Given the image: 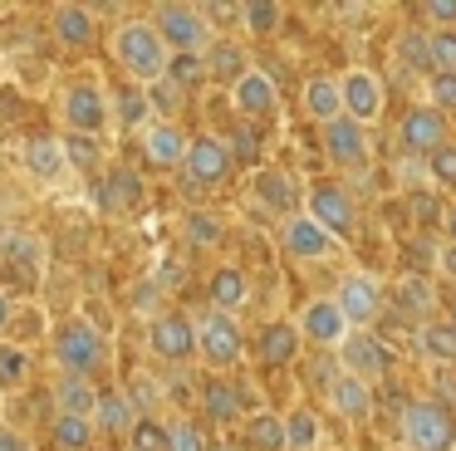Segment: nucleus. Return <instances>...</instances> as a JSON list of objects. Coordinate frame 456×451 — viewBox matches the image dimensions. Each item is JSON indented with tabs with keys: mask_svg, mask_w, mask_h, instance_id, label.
I'll return each instance as SVG.
<instances>
[{
	"mask_svg": "<svg viewBox=\"0 0 456 451\" xmlns=\"http://www.w3.org/2000/svg\"><path fill=\"white\" fill-rule=\"evenodd\" d=\"M11 319H15V299L0 290V329H11Z\"/></svg>",
	"mask_w": 456,
	"mask_h": 451,
	"instance_id": "obj_57",
	"label": "nucleus"
},
{
	"mask_svg": "<svg viewBox=\"0 0 456 451\" xmlns=\"http://www.w3.org/2000/svg\"><path fill=\"white\" fill-rule=\"evenodd\" d=\"M133 451H138V447H133Z\"/></svg>",
	"mask_w": 456,
	"mask_h": 451,
	"instance_id": "obj_62",
	"label": "nucleus"
},
{
	"mask_svg": "<svg viewBox=\"0 0 456 451\" xmlns=\"http://www.w3.org/2000/svg\"><path fill=\"white\" fill-rule=\"evenodd\" d=\"M432 74H456V29H432Z\"/></svg>",
	"mask_w": 456,
	"mask_h": 451,
	"instance_id": "obj_44",
	"label": "nucleus"
},
{
	"mask_svg": "<svg viewBox=\"0 0 456 451\" xmlns=\"http://www.w3.org/2000/svg\"><path fill=\"white\" fill-rule=\"evenodd\" d=\"M152 25L158 35L167 39L172 54H207V39H211V25L201 15V5H158L152 10Z\"/></svg>",
	"mask_w": 456,
	"mask_h": 451,
	"instance_id": "obj_5",
	"label": "nucleus"
},
{
	"mask_svg": "<svg viewBox=\"0 0 456 451\" xmlns=\"http://www.w3.org/2000/svg\"><path fill=\"white\" fill-rule=\"evenodd\" d=\"M187 182L191 186H226L231 172H236V157L221 137H191V152H187Z\"/></svg>",
	"mask_w": 456,
	"mask_h": 451,
	"instance_id": "obj_13",
	"label": "nucleus"
},
{
	"mask_svg": "<svg viewBox=\"0 0 456 451\" xmlns=\"http://www.w3.org/2000/svg\"><path fill=\"white\" fill-rule=\"evenodd\" d=\"M338 88H344V118H354V123H363V127L383 118L387 88L373 69H348V74L338 78Z\"/></svg>",
	"mask_w": 456,
	"mask_h": 451,
	"instance_id": "obj_12",
	"label": "nucleus"
},
{
	"mask_svg": "<svg viewBox=\"0 0 456 451\" xmlns=\"http://www.w3.org/2000/svg\"><path fill=\"white\" fill-rule=\"evenodd\" d=\"M231 103H236V113H246V118H265V113H275V84H270V74L250 69V74L240 78L236 88H231Z\"/></svg>",
	"mask_w": 456,
	"mask_h": 451,
	"instance_id": "obj_24",
	"label": "nucleus"
},
{
	"mask_svg": "<svg viewBox=\"0 0 456 451\" xmlns=\"http://www.w3.org/2000/svg\"><path fill=\"white\" fill-rule=\"evenodd\" d=\"M0 250H5V265H20V270H25V284H40L45 260H50V250H45V241H40V235L15 231L11 241L0 245Z\"/></svg>",
	"mask_w": 456,
	"mask_h": 451,
	"instance_id": "obj_27",
	"label": "nucleus"
},
{
	"mask_svg": "<svg viewBox=\"0 0 456 451\" xmlns=\"http://www.w3.org/2000/svg\"><path fill=\"white\" fill-rule=\"evenodd\" d=\"M305 216H314V221L324 226L329 235H334V241H344V235H354V221H358V211H354V201H348V192H344V186H334V182H319V186H309Z\"/></svg>",
	"mask_w": 456,
	"mask_h": 451,
	"instance_id": "obj_15",
	"label": "nucleus"
},
{
	"mask_svg": "<svg viewBox=\"0 0 456 451\" xmlns=\"http://www.w3.org/2000/svg\"><path fill=\"white\" fill-rule=\"evenodd\" d=\"M427 182L432 186H456V143L436 147V152L427 157Z\"/></svg>",
	"mask_w": 456,
	"mask_h": 451,
	"instance_id": "obj_43",
	"label": "nucleus"
},
{
	"mask_svg": "<svg viewBox=\"0 0 456 451\" xmlns=\"http://www.w3.org/2000/svg\"><path fill=\"white\" fill-rule=\"evenodd\" d=\"M113 113H118L123 127H138V133H148V127H152V98H148V88L128 84L118 98H113Z\"/></svg>",
	"mask_w": 456,
	"mask_h": 451,
	"instance_id": "obj_33",
	"label": "nucleus"
},
{
	"mask_svg": "<svg viewBox=\"0 0 456 451\" xmlns=\"http://www.w3.org/2000/svg\"><path fill=\"white\" fill-rule=\"evenodd\" d=\"M285 437H289V451H319V417L309 407H295L285 417Z\"/></svg>",
	"mask_w": 456,
	"mask_h": 451,
	"instance_id": "obj_37",
	"label": "nucleus"
},
{
	"mask_svg": "<svg viewBox=\"0 0 456 451\" xmlns=\"http://www.w3.org/2000/svg\"><path fill=\"white\" fill-rule=\"evenodd\" d=\"M280 245H285L289 260H324V255L338 250V241L314 221V216H289V221L280 226Z\"/></svg>",
	"mask_w": 456,
	"mask_h": 451,
	"instance_id": "obj_17",
	"label": "nucleus"
},
{
	"mask_svg": "<svg viewBox=\"0 0 456 451\" xmlns=\"http://www.w3.org/2000/svg\"><path fill=\"white\" fill-rule=\"evenodd\" d=\"M99 402H103V392L94 388V378L64 373V378L54 382V417H94L99 422Z\"/></svg>",
	"mask_w": 456,
	"mask_h": 451,
	"instance_id": "obj_20",
	"label": "nucleus"
},
{
	"mask_svg": "<svg viewBox=\"0 0 456 451\" xmlns=\"http://www.w3.org/2000/svg\"><path fill=\"white\" fill-rule=\"evenodd\" d=\"M446 241H456V206L446 211Z\"/></svg>",
	"mask_w": 456,
	"mask_h": 451,
	"instance_id": "obj_59",
	"label": "nucleus"
},
{
	"mask_svg": "<svg viewBox=\"0 0 456 451\" xmlns=\"http://www.w3.org/2000/svg\"><path fill=\"white\" fill-rule=\"evenodd\" d=\"M0 265H5V250H0Z\"/></svg>",
	"mask_w": 456,
	"mask_h": 451,
	"instance_id": "obj_61",
	"label": "nucleus"
},
{
	"mask_svg": "<svg viewBox=\"0 0 456 451\" xmlns=\"http://www.w3.org/2000/svg\"><path fill=\"white\" fill-rule=\"evenodd\" d=\"M138 407L128 402V392L123 388H109L103 392V402H99V431L103 437H133L138 431Z\"/></svg>",
	"mask_w": 456,
	"mask_h": 451,
	"instance_id": "obj_28",
	"label": "nucleus"
},
{
	"mask_svg": "<svg viewBox=\"0 0 456 451\" xmlns=\"http://www.w3.org/2000/svg\"><path fill=\"white\" fill-rule=\"evenodd\" d=\"M207 294H211V309H221V314H236L240 304L250 299V290H246V275H240L236 265H221V270H211V284H207Z\"/></svg>",
	"mask_w": 456,
	"mask_h": 451,
	"instance_id": "obj_30",
	"label": "nucleus"
},
{
	"mask_svg": "<svg viewBox=\"0 0 456 451\" xmlns=\"http://www.w3.org/2000/svg\"><path fill=\"white\" fill-rule=\"evenodd\" d=\"M329 402L338 407V417H348V422H368L373 417V382H363V378H338V388L329 392Z\"/></svg>",
	"mask_w": 456,
	"mask_h": 451,
	"instance_id": "obj_29",
	"label": "nucleus"
},
{
	"mask_svg": "<svg viewBox=\"0 0 456 451\" xmlns=\"http://www.w3.org/2000/svg\"><path fill=\"white\" fill-rule=\"evenodd\" d=\"M25 378H30V353L20 343H0V392L20 388Z\"/></svg>",
	"mask_w": 456,
	"mask_h": 451,
	"instance_id": "obj_39",
	"label": "nucleus"
},
{
	"mask_svg": "<svg viewBox=\"0 0 456 451\" xmlns=\"http://www.w3.org/2000/svg\"><path fill=\"white\" fill-rule=\"evenodd\" d=\"M299 333H305V343H314L319 353H338L344 339L354 333V324H348L344 304H338L334 294H324V299L305 304V314H299Z\"/></svg>",
	"mask_w": 456,
	"mask_h": 451,
	"instance_id": "obj_9",
	"label": "nucleus"
},
{
	"mask_svg": "<svg viewBox=\"0 0 456 451\" xmlns=\"http://www.w3.org/2000/svg\"><path fill=\"white\" fill-rule=\"evenodd\" d=\"M187 235H191V245H221V221L216 216H191L187 221Z\"/></svg>",
	"mask_w": 456,
	"mask_h": 451,
	"instance_id": "obj_50",
	"label": "nucleus"
},
{
	"mask_svg": "<svg viewBox=\"0 0 456 451\" xmlns=\"http://www.w3.org/2000/svg\"><path fill=\"white\" fill-rule=\"evenodd\" d=\"M0 451H35V441L15 422H0Z\"/></svg>",
	"mask_w": 456,
	"mask_h": 451,
	"instance_id": "obj_55",
	"label": "nucleus"
},
{
	"mask_svg": "<svg viewBox=\"0 0 456 451\" xmlns=\"http://www.w3.org/2000/svg\"><path fill=\"white\" fill-rule=\"evenodd\" d=\"M50 431H54V447H60V451H89L99 422H94V417H54Z\"/></svg>",
	"mask_w": 456,
	"mask_h": 451,
	"instance_id": "obj_36",
	"label": "nucleus"
},
{
	"mask_svg": "<svg viewBox=\"0 0 456 451\" xmlns=\"http://www.w3.org/2000/svg\"><path fill=\"white\" fill-rule=\"evenodd\" d=\"M397 143H403V152L432 157L436 147H446V113H442V108H432V103L407 108V118L397 123Z\"/></svg>",
	"mask_w": 456,
	"mask_h": 451,
	"instance_id": "obj_14",
	"label": "nucleus"
},
{
	"mask_svg": "<svg viewBox=\"0 0 456 451\" xmlns=\"http://www.w3.org/2000/svg\"><path fill=\"white\" fill-rule=\"evenodd\" d=\"M201 407H207V417L221 422V427L240 417V398L231 392L226 378H207V382H201Z\"/></svg>",
	"mask_w": 456,
	"mask_h": 451,
	"instance_id": "obj_34",
	"label": "nucleus"
},
{
	"mask_svg": "<svg viewBox=\"0 0 456 451\" xmlns=\"http://www.w3.org/2000/svg\"><path fill=\"white\" fill-rule=\"evenodd\" d=\"M422 15H427V20H436L442 29H456V0H427Z\"/></svg>",
	"mask_w": 456,
	"mask_h": 451,
	"instance_id": "obj_54",
	"label": "nucleus"
},
{
	"mask_svg": "<svg viewBox=\"0 0 456 451\" xmlns=\"http://www.w3.org/2000/svg\"><path fill=\"white\" fill-rule=\"evenodd\" d=\"M456 108V74H432V108Z\"/></svg>",
	"mask_w": 456,
	"mask_h": 451,
	"instance_id": "obj_53",
	"label": "nucleus"
},
{
	"mask_svg": "<svg viewBox=\"0 0 456 451\" xmlns=\"http://www.w3.org/2000/svg\"><path fill=\"white\" fill-rule=\"evenodd\" d=\"M158 294H162L158 280H142L138 290H133V309H148L152 319H158V314H162V309H158Z\"/></svg>",
	"mask_w": 456,
	"mask_h": 451,
	"instance_id": "obj_52",
	"label": "nucleus"
},
{
	"mask_svg": "<svg viewBox=\"0 0 456 451\" xmlns=\"http://www.w3.org/2000/svg\"><path fill=\"white\" fill-rule=\"evenodd\" d=\"M133 447L138 451H167V427H158L152 417H142L138 431H133Z\"/></svg>",
	"mask_w": 456,
	"mask_h": 451,
	"instance_id": "obj_49",
	"label": "nucleus"
},
{
	"mask_svg": "<svg viewBox=\"0 0 456 451\" xmlns=\"http://www.w3.org/2000/svg\"><path fill=\"white\" fill-rule=\"evenodd\" d=\"M142 147H148V162L172 172V167H187V152H191V137L182 133L177 123H152L142 133Z\"/></svg>",
	"mask_w": 456,
	"mask_h": 451,
	"instance_id": "obj_21",
	"label": "nucleus"
},
{
	"mask_svg": "<svg viewBox=\"0 0 456 451\" xmlns=\"http://www.w3.org/2000/svg\"><path fill=\"white\" fill-rule=\"evenodd\" d=\"M250 192H256V201L265 206V211L275 216H305V201H309V186H299V176H289L285 167H260L256 176H250Z\"/></svg>",
	"mask_w": 456,
	"mask_h": 451,
	"instance_id": "obj_10",
	"label": "nucleus"
},
{
	"mask_svg": "<svg viewBox=\"0 0 456 451\" xmlns=\"http://www.w3.org/2000/svg\"><path fill=\"white\" fill-rule=\"evenodd\" d=\"M148 348L158 353L162 363H187L197 358V319L177 309H162L158 319L148 324Z\"/></svg>",
	"mask_w": 456,
	"mask_h": 451,
	"instance_id": "obj_11",
	"label": "nucleus"
},
{
	"mask_svg": "<svg viewBox=\"0 0 456 451\" xmlns=\"http://www.w3.org/2000/svg\"><path fill=\"white\" fill-rule=\"evenodd\" d=\"M113 64L128 74V84L152 88V84L167 78L172 49H167V39L158 35L152 20H123V25L113 29Z\"/></svg>",
	"mask_w": 456,
	"mask_h": 451,
	"instance_id": "obj_1",
	"label": "nucleus"
},
{
	"mask_svg": "<svg viewBox=\"0 0 456 451\" xmlns=\"http://www.w3.org/2000/svg\"><path fill=\"white\" fill-rule=\"evenodd\" d=\"M442 270H446V275H456V241H446V245H442Z\"/></svg>",
	"mask_w": 456,
	"mask_h": 451,
	"instance_id": "obj_58",
	"label": "nucleus"
},
{
	"mask_svg": "<svg viewBox=\"0 0 456 451\" xmlns=\"http://www.w3.org/2000/svg\"><path fill=\"white\" fill-rule=\"evenodd\" d=\"M338 363H344V373L348 378H363V382H373V378H383L387 373V348H383V339L378 333H368V329H354L344 339V348H338Z\"/></svg>",
	"mask_w": 456,
	"mask_h": 451,
	"instance_id": "obj_16",
	"label": "nucleus"
},
{
	"mask_svg": "<svg viewBox=\"0 0 456 451\" xmlns=\"http://www.w3.org/2000/svg\"><path fill=\"white\" fill-rule=\"evenodd\" d=\"M231 143H236V147H231V157H236V162H256V157H260V133H256V127H240Z\"/></svg>",
	"mask_w": 456,
	"mask_h": 451,
	"instance_id": "obj_51",
	"label": "nucleus"
},
{
	"mask_svg": "<svg viewBox=\"0 0 456 451\" xmlns=\"http://www.w3.org/2000/svg\"><path fill=\"white\" fill-rule=\"evenodd\" d=\"M50 343H54V363L64 373H79V378H99L113 363V343L103 339V329L94 319H64L50 333Z\"/></svg>",
	"mask_w": 456,
	"mask_h": 451,
	"instance_id": "obj_2",
	"label": "nucleus"
},
{
	"mask_svg": "<svg viewBox=\"0 0 456 451\" xmlns=\"http://www.w3.org/2000/svg\"><path fill=\"white\" fill-rule=\"evenodd\" d=\"M338 378H344V363H338V353H329V358L319 353V358L309 363V382H314L319 392H334Z\"/></svg>",
	"mask_w": 456,
	"mask_h": 451,
	"instance_id": "obj_47",
	"label": "nucleus"
},
{
	"mask_svg": "<svg viewBox=\"0 0 456 451\" xmlns=\"http://www.w3.org/2000/svg\"><path fill=\"white\" fill-rule=\"evenodd\" d=\"M417 348L427 353L432 363H456V324L452 319H436L417 333Z\"/></svg>",
	"mask_w": 456,
	"mask_h": 451,
	"instance_id": "obj_35",
	"label": "nucleus"
},
{
	"mask_svg": "<svg viewBox=\"0 0 456 451\" xmlns=\"http://www.w3.org/2000/svg\"><path fill=\"white\" fill-rule=\"evenodd\" d=\"M138 201H142V176L128 172V167H113V176H109V206H113V211H128V206H138Z\"/></svg>",
	"mask_w": 456,
	"mask_h": 451,
	"instance_id": "obj_38",
	"label": "nucleus"
},
{
	"mask_svg": "<svg viewBox=\"0 0 456 451\" xmlns=\"http://www.w3.org/2000/svg\"><path fill=\"white\" fill-rule=\"evenodd\" d=\"M148 98H152V113H162V123H172V113L182 108L187 88H177L172 78H162V84H152V88H148Z\"/></svg>",
	"mask_w": 456,
	"mask_h": 451,
	"instance_id": "obj_45",
	"label": "nucleus"
},
{
	"mask_svg": "<svg viewBox=\"0 0 456 451\" xmlns=\"http://www.w3.org/2000/svg\"><path fill=\"white\" fill-rule=\"evenodd\" d=\"M207 74L216 78V84H231V88H236L240 78L250 74V54L236 45V39H211V49H207Z\"/></svg>",
	"mask_w": 456,
	"mask_h": 451,
	"instance_id": "obj_25",
	"label": "nucleus"
},
{
	"mask_svg": "<svg viewBox=\"0 0 456 451\" xmlns=\"http://www.w3.org/2000/svg\"><path fill=\"white\" fill-rule=\"evenodd\" d=\"M397 64H403V74H427L432 78V35L403 29V35H397Z\"/></svg>",
	"mask_w": 456,
	"mask_h": 451,
	"instance_id": "obj_32",
	"label": "nucleus"
},
{
	"mask_svg": "<svg viewBox=\"0 0 456 451\" xmlns=\"http://www.w3.org/2000/svg\"><path fill=\"white\" fill-rule=\"evenodd\" d=\"M123 392H128V402L138 407V417H152V407H158V398H162L158 382H152L148 373H133V382H128Z\"/></svg>",
	"mask_w": 456,
	"mask_h": 451,
	"instance_id": "obj_46",
	"label": "nucleus"
},
{
	"mask_svg": "<svg viewBox=\"0 0 456 451\" xmlns=\"http://www.w3.org/2000/svg\"><path fill=\"white\" fill-rule=\"evenodd\" d=\"M25 167H30V176H40V182H64V172H69V147H64V137L54 133H35L30 143H25Z\"/></svg>",
	"mask_w": 456,
	"mask_h": 451,
	"instance_id": "obj_19",
	"label": "nucleus"
},
{
	"mask_svg": "<svg viewBox=\"0 0 456 451\" xmlns=\"http://www.w3.org/2000/svg\"><path fill=\"white\" fill-rule=\"evenodd\" d=\"M324 152L334 167H363L368 162V127L354 118H338L324 127Z\"/></svg>",
	"mask_w": 456,
	"mask_h": 451,
	"instance_id": "obj_18",
	"label": "nucleus"
},
{
	"mask_svg": "<svg viewBox=\"0 0 456 451\" xmlns=\"http://www.w3.org/2000/svg\"><path fill=\"white\" fill-rule=\"evenodd\" d=\"M452 324H456V304H452Z\"/></svg>",
	"mask_w": 456,
	"mask_h": 451,
	"instance_id": "obj_60",
	"label": "nucleus"
},
{
	"mask_svg": "<svg viewBox=\"0 0 456 451\" xmlns=\"http://www.w3.org/2000/svg\"><path fill=\"white\" fill-rule=\"evenodd\" d=\"M334 299L344 304V314H348V324H354V329H373V324L387 314V290L368 270H348L344 280H338Z\"/></svg>",
	"mask_w": 456,
	"mask_h": 451,
	"instance_id": "obj_8",
	"label": "nucleus"
},
{
	"mask_svg": "<svg viewBox=\"0 0 456 451\" xmlns=\"http://www.w3.org/2000/svg\"><path fill=\"white\" fill-rule=\"evenodd\" d=\"M387 309H393L407 329H417V333H422L427 324H436V284H432V275L407 270L403 280L387 290Z\"/></svg>",
	"mask_w": 456,
	"mask_h": 451,
	"instance_id": "obj_7",
	"label": "nucleus"
},
{
	"mask_svg": "<svg viewBox=\"0 0 456 451\" xmlns=\"http://www.w3.org/2000/svg\"><path fill=\"white\" fill-rule=\"evenodd\" d=\"M246 447L250 451H289L285 417H275V412H256V417L246 422Z\"/></svg>",
	"mask_w": 456,
	"mask_h": 451,
	"instance_id": "obj_31",
	"label": "nucleus"
},
{
	"mask_svg": "<svg viewBox=\"0 0 456 451\" xmlns=\"http://www.w3.org/2000/svg\"><path fill=\"white\" fill-rule=\"evenodd\" d=\"M403 437L412 451H456V412L452 402L417 398L403 407Z\"/></svg>",
	"mask_w": 456,
	"mask_h": 451,
	"instance_id": "obj_3",
	"label": "nucleus"
},
{
	"mask_svg": "<svg viewBox=\"0 0 456 451\" xmlns=\"http://www.w3.org/2000/svg\"><path fill=\"white\" fill-rule=\"evenodd\" d=\"M299 343H305V333H299V324H265V333H260V358L270 363V368H289V363L299 358Z\"/></svg>",
	"mask_w": 456,
	"mask_h": 451,
	"instance_id": "obj_26",
	"label": "nucleus"
},
{
	"mask_svg": "<svg viewBox=\"0 0 456 451\" xmlns=\"http://www.w3.org/2000/svg\"><path fill=\"white\" fill-rule=\"evenodd\" d=\"M280 20H285V10H280L275 0H246V5H240V25H246L250 35H270Z\"/></svg>",
	"mask_w": 456,
	"mask_h": 451,
	"instance_id": "obj_40",
	"label": "nucleus"
},
{
	"mask_svg": "<svg viewBox=\"0 0 456 451\" xmlns=\"http://www.w3.org/2000/svg\"><path fill=\"white\" fill-rule=\"evenodd\" d=\"M240 353H246V333H240L236 314H197V358L207 368H231V363H240Z\"/></svg>",
	"mask_w": 456,
	"mask_h": 451,
	"instance_id": "obj_4",
	"label": "nucleus"
},
{
	"mask_svg": "<svg viewBox=\"0 0 456 451\" xmlns=\"http://www.w3.org/2000/svg\"><path fill=\"white\" fill-rule=\"evenodd\" d=\"M167 78H172L177 88H197L201 78H211V74H207V54H172Z\"/></svg>",
	"mask_w": 456,
	"mask_h": 451,
	"instance_id": "obj_42",
	"label": "nucleus"
},
{
	"mask_svg": "<svg viewBox=\"0 0 456 451\" xmlns=\"http://www.w3.org/2000/svg\"><path fill=\"white\" fill-rule=\"evenodd\" d=\"M64 147H69L74 172H99V167H103V147H99V137H79V133H69V137H64Z\"/></svg>",
	"mask_w": 456,
	"mask_h": 451,
	"instance_id": "obj_41",
	"label": "nucleus"
},
{
	"mask_svg": "<svg viewBox=\"0 0 456 451\" xmlns=\"http://www.w3.org/2000/svg\"><path fill=\"white\" fill-rule=\"evenodd\" d=\"M60 113H64V123H69V133L99 137L113 118V98L103 94L99 84H69L60 94Z\"/></svg>",
	"mask_w": 456,
	"mask_h": 451,
	"instance_id": "obj_6",
	"label": "nucleus"
},
{
	"mask_svg": "<svg viewBox=\"0 0 456 451\" xmlns=\"http://www.w3.org/2000/svg\"><path fill=\"white\" fill-rule=\"evenodd\" d=\"M305 113L314 118V123H338L344 118V88H338V78H329V74H314L305 84Z\"/></svg>",
	"mask_w": 456,
	"mask_h": 451,
	"instance_id": "obj_23",
	"label": "nucleus"
},
{
	"mask_svg": "<svg viewBox=\"0 0 456 451\" xmlns=\"http://www.w3.org/2000/svg\"><path fill=\"white\" fill-rule=\"evenodd\" d=\"M407 206H412L422 221H436V201H432V196H407Z\"/></svg>",
	"mask_w": 456,
	"mask_h": 451,
	"instance_id": "obj_56",
	"label": "nucleus"
},
{
	"mask_svg": "<svg viewBox=\"0 0 456 451\" xmlns=\"http://www.w3.org/2000/svg\"><path fill=\"white\" fill-rule=\"evenodd\" d=\"M167 451H207V437H201L197 422H172L167 427Z\"/></svg>",
	"mask_w": 456,
	"mask_h": 451,
	"instance_id": "obj_48",
	"label": "nucleus"
},
{
	"mask_svg": "<svg viewBox=\"0 0 456 451\" xmlns=\"http://www.w3.org/2000/svg\"><path fill=\"white\" fill-rule=\"evenodd\" d=\"M99 35V15L84 5H54V39L69 49H89Z\"/></svg>",
	"mask_w": 456,
	"mask_h": 451,
	"instance_id": "obj_22",
	"label": "nucleus"
}]
</instances>
